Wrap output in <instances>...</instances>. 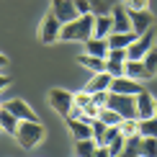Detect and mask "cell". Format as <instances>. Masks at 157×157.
Segmentation results:
<instances>
[{
    "instance_id": "obj_13",
    "label": "cell",
    "mask_w": 157,
    "mask_h": 157,
    "mask_svg": "<svg viewBox=\"0 0 157 157\" xmlns=\"http://www.w3.org/2000/svg\"><path fill=\"white\" fill-rule=\"evenodd\" d=\"M67 126H70V134L77 139H93V126H90V121L85 119H67Z\"/></svg>"
},
{
    "instance_id": "obj_36",
    "label": "cell",
    "mask_w": 157,
    "mask_h": 157,
    "mask_svg": "<svg viewBox=\"0 0 157 157\" xmlns=\"http://www.w3.org/2000/svg\"><path fill=\"white\" fill-rule=\"evenodd\" d=\"M116 134H119V126H108V129H106V134H103V139H101V144L106 147V144H108L111 139H113Z\"/></svg>"
},
{
    "instance_id": "obj_19",
    "label": "cell",
    "mask_w": 157,
    "mask_h": 157,
    "mask_svg": "<svg viewBox=\"0 0 157 157\" xmlns=\"http://www.w3.org/2000/svg\"><path fill=\"white\" fill-rule=\"evenodd\" d=\"M77 64L88 67L90 72H106V59H101V57H90V54H85V52L77 57Z\"/></svg>"
},
{
    "instance_id": "obj_26",
    "label": "cell",
    "mask_w": 157,
    "mask_h": 157,
    "mask_svg": "<svg viewBox=\"0 0 157 157\" xmlns=\"http://www.w3.org/2000/svg\"><path fill=\"white\" fill-rule=\"evenodd\" d=\"M90 103H93V95H90L88 90H82V88H80L77 93H72V106H75V108H80V111H82L85 106H90Z\"/></svg>"
},
{
    "instance_id": "obj_2",
    "label": "cell",
    "mask_w": 157,
    "mask_h": 157,
    "mask_svg": "<svg viewBox=\"0 0 157 157\" xmlns=\"http://www.w3.org/2000/svg\"><path fill=\"white\" fill-rule=\"evenodd\" d=\"M16 139H18V147H21V149H34L39 142L44 139L41 121H18Z\"/></svg>"
},
{
    "instance_id": "obj_41",
    "label": "cell",
    "mask_w": 157,
    "mask_h": 157,
    "mask_svg": "<svg viewBox=\"0 0 157 157\" xmlns=\"http://www.w3.org/2000/svg\"><path fill=\"white\" fill-rule=\"evenodd\" d=\"M0 111H3V103H0Z\"/></svg>"
},
{
    "instance_id": "obj_14",
    "label": "cell",
    "mask_w": 157,
    "mask_h": 157,
    "mask_svg": "<svg viewBox=\"0 0 157 157\" xmlns=\"http://www.w3.org/2000/svg\"><path fill=\"white\" fill-rule=\"evenodd\" d=\"M108 39H98V36H90L88 41H85V54L90 57H101V59H106L108 57Z\"/></svg>"
},
{
    "instance_id": "obj_17",
    "label": "cell",
    "mask_w": 157,
    "mask_h": 157,
    "mask_svg": "<svg viewBox=\"0 0 157 157\" xmlns=\"http://www.w3.org/2000/svg\"><path fill=\"white\" fill-rule=\"evenodd\" d=\"M124 75L126 77H132V80H149V75H147V70H144V62L142 59H126L124 62Z\"/></svg>"
},
{
    "instance_id": "obj_37",
    "label": "cell",
    "mask_w": 157,
    "mask_h": 157,
    "mask_svg": "<svg viewBox=\"0 0 157 157\" xmlns=\"http://www.w3.org/2000/svg\"><path fill=\"white\" fill-rule=\"evenodd\" d=\"M93 157H111V152H108V147L98 144V149H95V155H93Z\"/></svg>"
},
{
    "instance_id": "obj_1",
    "label": "cell",
    "mask_w": 157,
    "mask_h": 157,
    "mask_svg": "<svg viewBox=\"0 0 157 157\" xmlns=\"http://www.w3.org/2000/svg\"><path fill=\"white\" fill-rule=\"evenodd\" d=\"M93 23H95V16L88 13V16H77L75 21L70 23H62V31H59V41H88L93 36Z\"/></svg>"
},
{
    "instance_id": "obj_27",
    "label": "cell",
    "mask_w": 157,
    "mask_h": 157,
    "mask_svg": "<svg viewBox=\"0 0 157 157\" xmlns=\"http://www.w3.org/2000/svg\"><path fill=\"white\" fill-rule=\"evenodd\" d=\"M98 119L106 124V126H119L121 124V116L116 113L113 108H101V116H98Z\"/></svg>"
},
{
    "instance_id": "obj_35",
    "label": "cell",
    "mask_w": 157,
    "mask_h": 157,
    "mask_svg": "<svg viewBox=\"0 0 157 157\" xmlns=\"http://www.w3.org/2000/svg\"><path fill=\"white\" fill-rule=\"evenodd\" d=\"M106 59H116V62H126V49H108Z\"/></svg>"
},
{
    "instance_id": "obj_16",
    "label": "cell",
    "mask_w": 157,
    "mask_h": 157,
    "mask_svg": "<svg viewBox=\"0 0 157 157\" xmlns=\"http://www.w3.org/2000/svg\"><path fill=\"white\" fill-rule=\"evenodd\" d=\"M108 88H111V75L108 72H93V77L85 82L82 90H88L93 95V93H101V90H108Z\"/></svg>"
},
{
    "instance_id": "obj_18",
    "label": "cell",
    "mask_w": 157,
    "mask_h": 157,
    "mask_svg": "<svg viewBox=\"0 0 157 157\" xmlns=\"http://www.w3.org/2000/svg\"><path fill=\"white\" fill-rule=\"evenodd\" d=\"M134 39H136L134 31H121V34H116V31H113V34H108V47L111 49H126Z\"/></svg>"
},
{
    "instance_id": "obj_15",
    "label": "cell",
    "mask_w": 157,
    "mask_h": 157,
    "mask_svg": "<svg viewBox=\"0 0 157 157\" xmlns=\"http://www.w3.org/2000/svg\"><path fill=\"white\" fill-rule=\"evenodd\" d=\"M111 31H113V18H111V13H98V16H95V23H93V36L108 39Z\"/></svg>"
},
{
    "instance_id": "obj_7",
    "label": "cell",
    "mask_w": 157,
    "mask_h": 157,
    "mask_svg": "<svg viewBox=\"0 0 157 157\" xmlns=\"http://www.w3.org/2000/svg\"><path fill=\"white\" fill-rule=\"evenodd\" d=\"M52 13L57 16L59 23H70L77 18V8H75V0H52Z\"/></svg>"
},
{
    "instance_id": "obj_33",
    "label": "cell",
    "mask_w": 157,
    "mask_h": 157,
    "mask_svg": "<svg viewBox=\"0 0 157 157\" xmlns=\"http://www.w3.org/2000/svg\"><path fill=\"white\" fill-rule=\"evenodd\" d=\"M129 10H149V0H126Z\"/></svg>"
},
{
    "instance_id": "obj_21",
    "label": "cell",
    "mask_w": 157,
    "mask_h": 157,
    "mask_svg": "<svg viewBox=\"0 0 157 157\" xmlns=\"http://www.w3.org/2000/svg\"><path fill=\"white\" fill-rule=\"evenodd\" d=\"M95 149H98V142H95V139H77V142H75L77 157H93Z\"/></svg>"
},
{
    "instance_id": "obj_5",
    "label": "cell",
    "mask_w": 157,
    "mask_h": 157,
    "mask_svg": "<svg viewBox=\"0 0 157 157\" xmlns=\"http://www.w3.org/2000/svg\"><path fill=\"white\" fill-rule=\"evenodd\" d=\"M152 47H155V31L147 29L144 34H139V36H136L134 41L126 47V59H142V57H144Z\"/></svg>"
},
{
    "instance_id": "obj_22",
    "label": "cell",
    "mask_w": 157,
    "mask_h": 157,
    "mask_svg": "<svg viewBox=\"0 0 157 157\" xmlns=\"http://www.w3.org/2000/svg\"><path fill=\"white\" fill-rule=\"evenodd\" d=\"M119 134L124 136V139L136 136V134H139V119H121V124H119Z\"/></svg>"
},
{
    "instance_id": "obj_6",
    "label": "cell",
    "mask_w": 157,
    "mask_h": 157,
    "mask_svg": "<svg viewBox=\"0 0 157 157\" xmlns=\"http://www.w3.org/2000/svg\"><path fill=\"white\" fill-rule=\"evenodd\" d=\"M47 98H49V106L54 108L59 116L67 119L70 108H72V93H70V90H64V88H52Z\"/></svg>"
},
{
    "instance_id": "obj_32",
    "label": "cell",
    "mask_w": 157,
    "mask_h": 157,
    "mask_svg": "<svg viewBox=\"0 0 157 157\" xmlns=\"http://www.w3.org/2000/svg\"><path fill=\"white\" fill-rule=\"evenodd\" d=\"M75 8H77V16H88V13H93V3L90 0H75Z\"/></svg>"
},
{
    "instance_id": "obj_29",
    "label": "cell",
    "mask_w": 157,
    "mask_h": 157,
    "mask_svg": "<svg viewBox=\"0 0 157 157\" xmlns=\"http://www.w3.org/2000/svg\"><path fill=\"white\" fill-rule=\"evenodd\" d=\"M106 72H108L111 77H121V75H124V62L106 59Z\"/></svg>"
},
{
    "instance_id": "obj_38",
    "label": "cell",
    "mask_w": 157,
    "mask_h": 157,
    "mask_svg": "<svg viewBox=\"0 0 157 157\" xmlns=\"http://www.w3.org/2000/svg\"><path fill=\"white\" fill-rule=\"evenodd\" d=\"M8 85H10V77H8V75H3V72H0V93H3V90H5V88H8Z\"/></svg>"
},
{
    "instance_id": "obj_28",
    "label": "cell",
    "mask_w": 157,
    "mask_h": 157,
    "mask_svg": "<svg viewBox=\"0 0 157 157\" xmlns=\"http://www.w3.org/2000/svg\"><path fill=\"white\" fill-rule=\"evenodd\" d=\"M124 144H126V139H124L121 134H116L113 139L106 144V147H108V152H111V157H119V155H121V149H124Z\"/></svg>"
},
{
    "instance_id": "obj_39",
    "label": "cell",
    "mask_w": 157,
    "mask_h": 157,
    "mask_svg": "<svg viewBox=\"0 0 157 157\" xmlns=\"http://www.w3.org/2000/svg\"><path fill=\"white\" fill-rule=\"evenodd\" d=\"M5 67H8V57H5V54H0V72H3Z\"/></svg>"
},
{
    "instance_id": "obj_12",
    "label": "cell",
    "mask_w": 157,
    "mask_h": 157,
    "mask_svg": "<svg viewBox=\"0 0 157 157\" xmlns=\"http://www.w3.org/2000/svg\"><path fill=\"white\" fill-rule=\"evenodd\" d=\"M111 18H113V31L121 34V31H132V21H129V8H121V5H113L111 8ZM111 31V34H113Z\"/></svg>"
},
{
    "instance_id": "obj_31",
    "label": "cell",
    "mask_w": 157,
    "mask_h": 157,
    "mask_svg": "<svg viewBox=\"0 0 157 157\" xmlns=\"http://www.w3.org/2000/svg\"><path fill=\"white\" fill-rule=\"evenodd\" d=\"M90 126H93V139L98 142V144H101V139H103V134H106V124H103L101 119H95V121H90Z\"/></svg>"
},
{
    "instance_id": "obj_10",
    "label": "cell",
    "mask_w": 157,
    "mask_h": 157,
    "mask_svg": "<svg viewBox=\"0 0 157 157\" xmlns=\"http://www.w3.org/2000/svg\"><path fill=\"white\" fill-rule=\"evenodd\" d=\"M129 21H132V31L136 36L139 34H144L147 29H152V13L149 10H129Z\"/></svg>"
},
{
    "instance_id": "obj_34",
    "label": "cell",
    "mask_w": 157,
    "mask_h": 157,
    "mask_svg": "<svg viewBox=\"0 0 157 157\" xmlns=\"http://www.w3.org/2000/svg\"><path fill=\"white\" fill-rule=\"evenodd\" d=\"M108 95H111V90H101V93H93V103H98L101 108H106V103H108Z\"/></svg>"
},
{
    "instance_id": "obj_4",
    "label": "cell",
    "mask_w": 157,
    "mask_h": 157,
    "mask_svg": "<svg viewBox=\"0 0 157 157\" xmlns=\"http://www.w3.org/2000/svg\"><path fill=\"white\" fill-rule=\"evenodd\" d=\"M59 31H62V23L57 21V16L49 10L47 16L41 18V26H39V41L47 44V47L49 44H57L59 41Z\"/></svg>"
},
{
    "instance_id": "obj_30",
    "label": "cell",
    "mask_w": 157,
    "mask_h": 157,
    "mask_svg": "<svg viewBox=\"0 0 157 157\" xmlns=\"http://www.w3.org/2000/svg\"><path fill=\"white\" fill-rule=\"evenodd\" d=\"M98 116H101V106H98V103H90V106L82 108V119L85 121H95Z\"/></svg>"
},
{
    "instance_id": "obj_8",
    "label": "cell",
    "mask_w": 157,
    "mask_h": 157,
    "mask_svg": "<svg viewBox=\"0 0 157 157\" xmlns=\"http://www.w3.org/2000/svg\"><path fill=\"white\" fill-rule=\"evenodd\" d=\"M111 93H121V95H136L142 90V82L139 80H132V77L121 75V77H111Z\"/></svg>"
},
{
    "instance_id": "obj_40",
    "label": "cell",
    "mask_w": 157,
    "mask_h": 157,
    "mask_svg": "<svg viewBox=\"0 0 157 157\" xmlns=\"http://www.w3.org/2000/svg\"><path fill=\"white\" fill-rule=\"evenodd\" d=\"M155 116H157V98H155Z\"/></svg>"
},
{
    "instance_id": "obj_20",
    "label": "cell",
    "mask_w": 157,
    "mask_h": 157,
    "mask_svg": "<svg viewBox=\"0 0 157 157\" xmlns=\"http://www.w3.org/2000/svg\"><path fill=\"white\" fill-rule=\"evenodd\" d=\"M0 129H3L5 134H10V136H16V132H18V119L5 106H3V111H0Z\"/></svg>"
},
{
    "instance_id": "obj_11",
    "label": "cell",
    "mask_w": 157,
    "mask_h": 157,
    "mask_svg": "<svg viewBox=\"0 0 157 157\" xmlns=\"http://www.w3.org/2000/svg\"><path fill=\"white\" fill-rule=\"evenodd\" d=\"M134 101H136V119H149V116H155V98L149 95L144 88L134 95Z\"/></svg>"
},
{
    "instance_id": "obj_24",
    "label": "cell",
    "mask_w": 157,
    "mask_h": 157,
    "mask_svg": "<svg viewBox=\"0 0 157 157\" xmlns=\"http://www.w3.org/2000/svg\"><path fill=\"white\" fill-rule=\"evenodd\" d=\"M139 136H157V116L139 119Z\"/></svg>"
},
{
    "instance_id": "obj_25",
    "label": "cell",
    "mask_w": 157,
    "mask_h": 157,
    "mask_svg": "<svg viewBox=\"0 0 157 157\" xmlns=\"http://www.w3.org/2000/svg\"><path fill=\"white\" fill-rule=\"evenodd\" d=\"M142 62H144L147 75H149V77H155V75H157V47H152V49H149L147 54L142 57Z\"/></svg>"
},
{
    "instance_id": "obj_3",
    "label": "cell",
    "mask_w": 157,
    "mask_h": 157,
    "mask_svg": "<svg viewBox=\"0 0 157 157\" xmlns=\"http://www.w3.org/2000/svg\"><path fill=\"white\" fill-rule=\"evenodd\" d=\"M106 108H113L121 119H136V101L134 95H121V93H111Z\"/></svg>"
},
{
    "instance_id": "obj_23",
    "label": "cell",
    "mask_w": 157,
    "mask_h": 157,
    "mask_svg": "<svg viewBox=\"0 0 157 157\" xmlns=\"http://www.w3.org/2000/svg\"><path fill=\"white\" fill-rule=\"evenodd\" d=\"M139 155L142 157H157V136H142Z\"/></svg>"
},
{
    "instance_id": "obj_9",
    "label": "cell",
    "mask_w": 157,
    "mask_h": 157,
    "mask_svg": "<svg viewBox=\"0 0 157 157\" xmlns=\"http://www.w3.org/2000/svg\"><path fill=\"white\" fill-rule=\"evenodd\" d=\"M3 106L8 108L18 121H39V119H36V113H34V108H31L26 101H21V98H13V101L3 103Z\"/></svg>"
}]
</instances>
